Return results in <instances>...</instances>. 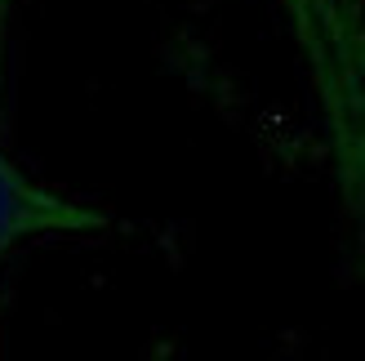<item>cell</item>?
<instances>
[{"label": "cell", "mask_w": 365, "mask_h": 361, "mask_svg": "<svg viewBox=\"0 0 365 361\" xmlns=\"http://www.w3.org/2000/svg\"><path fill=\"white\" fill-rule=\"evenodd\" d=\"M112 214L31 178L0 152V259L31 237H89L107 232Z\"/></svg>", "instance_id": "cell-1"}, {"label": "cell", "mask_w": 365, "mask_h": 361, "mask_svg": "<svg viewBox=\"0 0 365 361\" xmlns=\"http://www.w3.org/2000/svg\"><path fill=\"white\" fill-rule=\"evenodd\" d=\"M294 36L307 54V67H312V81H321L343 54H365V27L352 23L334 0H281Z\"/></svg>", "instance_id": "cell-3"}, {"label": "cell", "mask_w": 365, "mask_h": 361, "mask_svg": "<svg viewBox=\"0 0 365 361\" xmlns=\"http://www.w3.org/2000/svg\"><path fill=\"white\" fill-rule=\"evenodd\" d=\"M5 5H9V0H0V23H5Z\"/></svg>", "instance_id": "cell-5"}, {"label": "cell", "mask_w": 365, "mask_h": 361, "mask_svg": "<svg viewBox=\"0 0 365 361\" xmlns=\"http://www.w3.org/2000/svg\"><path fill=\"white\" fill-rule=\"evenodd\" d=\"M334 5H339L343 14H348L352 23H361V0H334Z\"/></svg>", "instance_id": "cell-4"}, {"label": "cell", "mask_w": 365, "mask_h": 361, "mask_svg": "<svg viewBox=\"0 0 365 361\" xmlns=\"http://www.w3.org/2000/svg\"><path fill=\"white\" fill-rule=\"evenodd\" d=\"M317 89H321L325 116L334 125V143H339V156H343L348 188L365 210V54L339 59L317 81Z\"/></svg>", "instance_id": "cell-2"}]
</instances>
